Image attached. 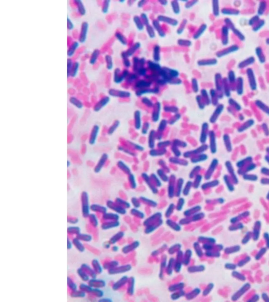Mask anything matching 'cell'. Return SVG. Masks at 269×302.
Returning <instances> with one entry per match:
<instances>
[{
    "label": "cell",
    "instance_id": "obj_1",
    "mask_svg": "<svg viewBox=\"0 0 269 302\" xmlns=\"http://www.w3.org/2000/svg\"><path fill=\"white\" fill-rule=\"evenodd\" d=\"M87 28H88L87 24L86 23H84L83 26V30H82V32H81V42H83L85 40Z\"/></svg>",
    "mask_w": 269,
    "mask_h": 302
},
{
    "label": "cell",
    "instance_id": "obj_2",
    "mask_svg": "<svg viewBox=\"0 0 269 302\" xmlns=\"http://www.w3.org/2000/svg\"><path fill=\"white\" fill-rule=\"evenodd\" d=\"M97 55L98 51H94V53H93V56H92V59H91V63H92V64H93V63L95 62V61H96V57H97Z\"/></svg>",
    "mask_w": 269,
    "mask_h": 302
}]
</instances>
